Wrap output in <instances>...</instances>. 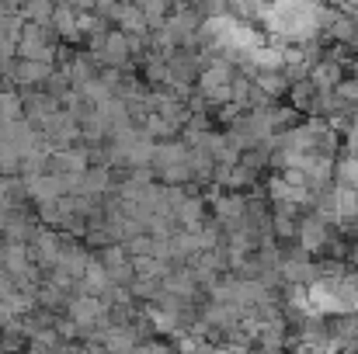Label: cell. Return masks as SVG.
<instances>
[{
	"instance_id": "8992f818",
	"label": "cell",
	"mask_w": 358,
	"mask_h": 354,
	"mask_svg": "<svg viewBox=\"0 0 358 354\" xmlns=\"http://www.w3.org/2000/svg\"><path fill=\"white\" fill-rule=\"evenodd\" d=\"M334 184H338V188H355L358 184L355 156H338V163H334Z\"/></svg>"
},
{
	"instance_id": "52a82bcc",
	"label": "cell",
	"mask_w": 358,
	"mask_h": 354,
	"mask_svg": "<svg viewBox=\"0 0 358 354\" xmlns=\"http://www.w3.org/2000/svg\"><path fill=\"white\" fill-rule=\"evenodd\" d=\"M122 246H125V253H129V257H153V239H150L146 233H139V236H132V239H125Z\"/></svg>"
},
{
	"instance_id": "3957f363",
	"label": "cell",
	"mask_w": 358,
	"mask_h": 354,
	"mask_svg": "<svg viewBox=\"0 0 358 354\" xmlns=\"http://www.w3.org/2000/svg\"><path fill=\"white\" fill-rule=\"evenodd\" d=\"M345 77H348V70L338 66L334 59H320V63L310 70V84H313L317 91H324V94H334V87H338Z\"/></svg>"
},
{
	"instance_id": "7a4b0ae2",
	"label": "cell",
	"mask_w": 358,
	"mask_h": 354,
	"mask_svg": "<svg viewBox=\"0 0 358 354\" xmlns=\"http://www.w3.org/2000/svg\"><path fill=\"white\" fill-rule=\"evenodd\" d=\"M52 70L56 66H45V63H24V59H17L14 63V84H17V91H28V87H45L49 84V77H52Z\"/></svg>"
},
{
	"instance_id": "9c48e42d",
	"label": "cell",
	"mask_w": 358,
	"mask_h": 354,
	"mask_svg": "<svg viewBox=\"0 0 358 354\" xmlns=\"http://www.w3.org/2000/svg\"><path fill=\"white\" fill-rule=\"evenodd\" d=\"M355 243H358V230H355Z\"/></svg>"
},
{
	"instance_id": "5b68a950",
	"label": "cell",
	"mask_w": 358,
	"mask_h": 354,
	"mask_svg": "<svg viewBox=\"0 0 358 354\" xmlns=\"http://www.w3.org/2000/svg\"><path fill=\"white\" fill-rule=\"evenodd\" d=\"M264 115H268V125H271L275 135H278V132H289V128H296V125L303 121V115H299L296 108H289L285 101H282V105H271Z\"/></svg>"
},
{
	"instance_id": "277c9868",
	"label": "cell",
	"mask_w": 358,
	"mask_h": 354,
	"mask_svg": "<svg viewBox=\"0 0 358 354\" xmlns=\"http://www.w3.org/2000/svg\"><path fill=\"white\" fill-rule=\"evenodd\" d=\"M254 87H257L268 101H275V105H282L285 94H289V80H285V73H257V77H254Z\"/></svg>"
},
{
	"instance_id": "ba28073f",
	"label": "cell",
	"mask_w": 358,
	"mask_h": 354,
	"mask_svg": "<svg viewBox=\"0 0 358 354\" xmlns=\"http://www.w3.org/2000/svg\"><path fill=\"white\" fill-rule=\"evenodd\" d=\"M355 198H358V184H355Z\"/></svg>"
},
{
	"instance_id": "6da1fadb",
	"label": "cell",
	"mask_w": 358,
	"mask_h": 354,
	"mask_svg": "<svg viewBox=\"0 0 358 354\" xmlns=\"http://www.w3.org/2000/svg\"><path fill=\"white\" fill-rule=\"evenodd\" d=\"M331 230H334V226H327L317 212L299 216V233H296L299 250H303V253H310L313 260H317V257H324V246H327V236H331Z\"/></svg>"
}]
</instances>
